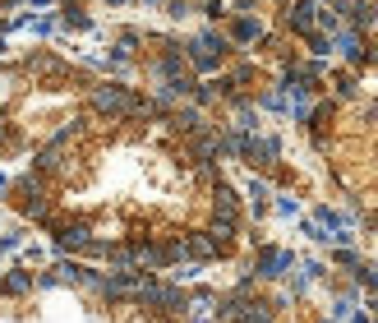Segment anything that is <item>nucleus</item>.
<instances>
[{"label": "nucleus", "instance_id": "nucleus-1", "mask_svg": "<svg viewBox=\"0 0 378 323\" xmlns=\"http://www.w3.org/2000/svg\"><path fill=\"white\" fill-rule=\"evenodd\" d=\"M277 157H282V138H277V134H249V138H244V157H240V162H249L254 171L277 167Z\"/></svg>", "mask_w": 378, "mask_h": 323}, {"label": "nucleus", "instance_id": "nucleus-2", "mask_svg": "<svg viewBox=\"0 0 378 323\" xmlns=\"http://www.w3.org/2000/svg\"><path fill=\"white\" fill-rule=\"evenodd\" d=\"M291 263H295V254H286V249H277V245H258V254H254V277L277 282V277L291 273Z\"/></svg>", "mask_w": 378, "mask_h": 323}, {"label": "nucleus", "instance_id": "nucleus-3", "mask_svg": "<svg viewBox=\"0 0 378 323\" xmlns=\"http://www.w3.org/2000/svg\"><path fill=\"white\" fill-rule=\"evenodd\" d=\"M286 28L300 32V37H309V32L318 28V5L314 0H291L286 5Z\"/></svg>", "mask_w": 378, "mask_h": 323}, {"label": "nucleus", "instance_id": "nucleus-4", "mask_svg": "<svg viewBox=\"0 0 378 323\" xmlns=\"http://www.w3.org/2000/svg\"><path fill=\"white\" fill-rule=\"evenodd\" d=\"M227 42L231 46H254V42H263V23H258L254 14H235V19H231Z\"/></svg>", "mask_w": 378, "mask_h": 323}, {"label": "nucleus", "instance_id": "nucleus-5", "mask_svg": "<svg viewBox=\"0 0 378 323\" xmlns=\"http://www.w3.org/2000/svg\"><path fill=\"white\" fill-rule=\"evenodd\" d=\"M185 61L194 65L198 74H217V70H222V61H227V56H222V51H212V46H203V42H198V37H189V51H185Z\"/></svg>", "mask_w": 378, "mask_h": 323}, {"label": "nucleus", "instance_id": "nucleus-6", "mask_svg": "<svg viewBox=\"0 0 378 323\" xmlns=\"http://www.w3.org/2000/svg\"><path fill=\"white\" fill-rule=\"evenodd\" d=\"M208 208L212 213H222V217H240V194H235V185L217 180L212 185V194H208Z\"/></svg>", "mask_w": 378, "mask_h": 323}, {"label": "nucleus", "instance_id": "nucleus-7", "mask_svg": "<svg viewBox=\"0 0 378 323\" xmlns=\"http://www.w3.org/2000/svg\"><path fill=\"white\" fill-rule=\"evenodd\" d=\"M167 125H171L180 138H189V134H198V129H203V116H198V107H176V111L167 116Z\"/></svg>", "mask_w": 378, "mask_h": 323}, {"label": "nucleus", "instance_id": "nucleus-8", "mask_svg": "<svg viewBox=\"0 0 378 323\" xmlns=\"http://www.w3.org/2000/svg\"><path fill=\"white\" fill-rule=\"evenodd\" d=\"M28 138H23V129L14 125V116L10 111H0V153H19Z\"/></svg>", "mask_w": 378, "mask_h": 323}, {"label": "nucleus", "instance_id": "nucleus-9", "mask_svg": "<svg viewBox=\"0 0 378 323\" xmlns=\"http://www.w3.org/2000/svg\"><path fill=\"white\" fill-rule=\"evenodd\" d=\"M61 23H65V28H74V32H88L92 28V14L83 10V5H65V10H61Z\"/></svg>", "mask_w": 378, "mask_h": 323}, {"label": "nucleus", "instance_id": "nucleus-10", "mask_svg": "<svg viewBox=\"0 0 378 323\" xmlns=\"http://www.w3.org/2000/svg\"><path fill=\"white\" fill-rule=\"evenodd\" d=\"M249 208H254V217L268 213V180H249Z\"/></svg>", "mask_w": 378, "mask_h": 323}, {"label": "nucleus", "instance_id": "nucleus-11", "mask_svg": "<svg viewBox=\"0 0 378 323\" xmlns=\"http://www.w3.org/2000/svg\"><path fill=\"white\" fill-rule=\"evenodd\" d=\"M258 107H263V111H277V116H282L291 102H286V92H282V88H268V92H258Z\"/></svg>", "mask_w": 378, "mask_h": 323}, {"label": "nucleus", "instance_id": "nucleus-12", "mask_svg": "<svg viewBox=\"0 0 378 323\" xmlns=\"http://www.w3.org/2000/svg\"><path fill=\"white\" fill-rule=\"evenodd\" d=\"M304 42H309V51H314V56H328V51H333V37H328V32H309V37H304Z\"/></svg>", "mask_w": 378, "mask_h": 323}, {"label": "nucleus", "instance_id": "nucleus-13", "mask_svg": "<svg viewBox=\"0 0 378 323\" xmlns=\"http://www.w3.org/2000/svg\"><path fill=\"white\" fill-rule=\"evenodd\" d=\"M28 28L37 32V37H51V32H61V14H56V19H51V14H46V19H32Z\"/></svg>", "mask_w": 378, "mask_h": 323}, {"label": "nucleus", "instance_id": "nucleus-14", "mask_svg": "<svg viewBox=\"0 0 378 323\" xmlns=\"http://www.w3.org/2000/svg\"><path fill=\"white\" fill-rule=\"evenodd\" d=\"M355 282H360L364 291H378V268H364V263H355Z\"/></svg>", "mask_w": 378, "mask_h": 323}, {"label": "nucleus", "instance_id": "nucleus-15", "mask_svg": "<svg viewBox=\"0 0 378 323\" xmlns=\"http://www.w3.org/2000/svg\"><path fill=\"white\" fill-rule=\"evenodd\" d=\"M355 88H360V83H355V74H337V97H355Z\"/></svg>", "mask_w": 378, "mask_h": 323}, {"label": "nucleus", "instance_id": "nucleus-16", "mask_svg": "<svg viewBox=\"0 0 378 323\" xmlns=\"http://www.w3.org/2000/svg\"><path fill=\"white\" fill-rule=\"evenodd\" d=\"M167 14L171 19H185V14H189V0H167Z\"/></svg>", "mask_w": 378, "mask_h": 323}, {"label": "nucleus", "instance_id": "nucleus-17", "mask_svg": "<svg viewBox=\"0 0 378 323\" xmlns=\"http://www.w3.org/2000/svg\"><path fill=\"white\" fill-rule=\"evenodd\" d=\"M203 14H208V19H227V10H222V0H208V5H203Z\"/></svg>", "mask_w": 378, "mask_h": 323}, {"label": "nucleus", "instance_id": "nucleus-18", "mask_svg": "<svg viewBox=\"0 0 378 323\" xmlns=\"http://www.w3.org/2000/svg\"><path fill=\"white\" fill-rule=\"evenodd\" d=\"M0 61H5V37H0Z\"/></svg>", "mask_w": 378, "mask_h": 323}, {"label": "nucleus", "instance_id": "nucleus-19", "mask_svg": "<svg viewBox=\"0 0 378 323\" xmlns=\"http://www.w3.org/2000/svg\"><path fill=\"white\" fill-rule=\"evenodd\" d=\"M32 5H51V0H32Z\"/></svg>", "mask_w": 378, "mask_h": 323}, {"label": "nucleus", "instance_id": "nucleus-20", "mask_svg": "<svg viewBox=\"0 0 378 323\" xmlns=\"http://www.w3.org/2000/svg\"><path fill=\"white\" fill-rule=\"evenodd\" d=\"M111 5H125V0H111Z\"/></svg>", "mask_w": 378, "mask_h": 323}, {"label": "nucleus", "instance_id": "nucleus-21", "mask_svg": "<svg viewBox=\"0 0 378 323\" xmlns=\"http://www.w3.org/2000/svg\"><path fill=\"white\" fill-rule=\"evenodd\" d=\"M374 309H378V305H374ZM374 323H378V319H374Z\"/></svg>", "mask_w": 378, "mask_h": 323}]
</instances>
